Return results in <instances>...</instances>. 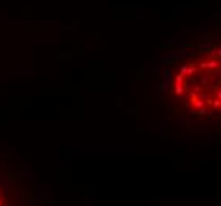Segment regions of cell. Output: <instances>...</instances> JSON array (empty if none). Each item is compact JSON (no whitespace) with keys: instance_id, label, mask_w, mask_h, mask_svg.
Returning a JSON list of instances; mask_svg holds the SVG:
<instances>
[{"instance_id":"1","label":"cell","mask_w":221,"mask_h":206,"mask_svg":"<svg viewBox=\"0 0 221 206\" xmlns=\"http://www.w3.org/2000/svg\"><path fill=\"white\" fill-rule=\"evenodd\" d=\"M170 93L193 114L221 116V45L183 60L172 73Z\"/></svg>"},{"instance_id":"2","label":"cell","mask_w":221,"mask_h":206,"mask_svg":"<svg viewBox=\"0 0 221 206\" xmlns=\"http://www.w3.org/2000/svg\"><path fill=\"white\" fill-rule=\"evenodd\" d=\"M0 206H8V197L7 192H5V187L0 182Z\"/></svg>"}]
</instances>
